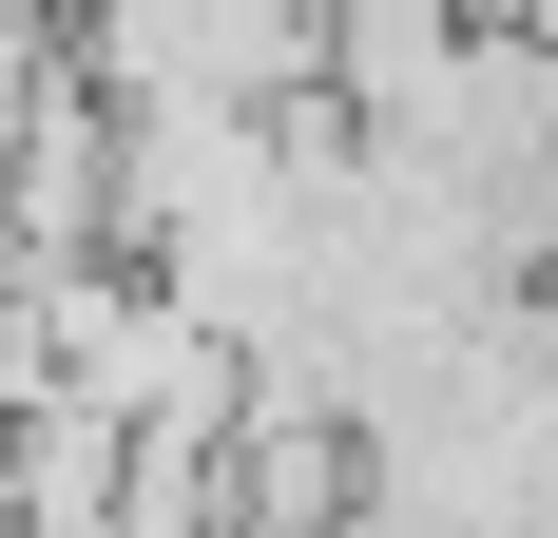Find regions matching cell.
I'll return each instance as SVG.
<instances>
[{"instance_id": "1", "label": "cell", "mask_w": 558, "mask_h": 538, "mask_svg": "<svg viewBox=\"0 0 558 538\" xmlns=\"http://www.w3.org/2000/svg\"><path fill=\"white\" fill-rule=\"evenodd\" d=\"M58 58H77V97H116V115H173V97L289 115L308 58H328V0H58Z\"/></svg>"}, {"instance_id": "2", "label": "cell", "mask_w": 558, "mask_h": 538, "mask_svg": "<svg viewBox=\"0 0 558 538\" xmlns=\"http://www.w3.org/2000/svg\"><path fill=\"white\" fill-rule=\"evenodd\" d=\"M58 77V0H0V155H20V115H39Z\"/></svg>"}, {"instance_id": "3", "label": "cell", "mask_w": 558, "mask_h": 538, "mask_svg": "<svg viewBox=\"0 0 558 538\" xmlns=\"http://www.w3.org/2000/svg\"><path fill=\"white\" fill-rule=\"evenodd\" d=\"M482 20H501V39H539V58H558V0H482Z\"/></svg>"}]
</instances>
